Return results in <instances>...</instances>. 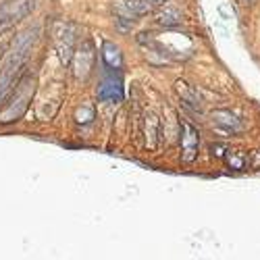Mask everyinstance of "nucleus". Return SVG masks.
Instances as JSON below:
<instances>
[{
	"mask_svg": "<svg viewBox=\"0 0 260 260\" xmlns=\"http://www.w3.org/2000/svg\"><path fill=\"white\" fill-rule=\"evenodd\" d=\"M212 119H214V123L219 125L221 129H225V132H229V134H237V132H242V129H244V123L237 119L233 113H229V111H214Z\"/></svg>",
	"mask_w": 260,
	"mask_h": 260,
	"instance_id": "39448f33",
	"label": "nucleus"
},
{
	"mask_svg": "<svg viewBox=\"0 0 260 260\" xmlns=\"http://www.w3.org/2000/svg\"><path fill=\"white\" fill-rule=\"evenodd\" d=\"M115 9L119 15L134 19V17L150 13V3L148 0H115Z\"/></svg>",
	"mask_w": 260,
	"mask_h": 260,
	"instance_id": "20e7f679",
	"label": "nucleus"
},
{
	"mask_svg": "<svg viewBox=\"0 0 260 260\" xmlns=\"http://www.w3.org/2000/svg\"><path fill=\"white\" fill-rule=\"evenodd\" d=\"M198 144H200V134L191 123H183V136H181V158L183 162H191L198 154Z\"/></svg>",
	"mask_w": 260,
	"mask_h": 260,
	"instance_id": "f03ea898",
	"label": "nucleus"
},
{
	"mask_svg": "<svg viewBox=\"0 0 260 260\" xmlns=\"http://www.w3.org/2000/svg\"><path fill=\"white\" fill-rule=\"evenodd\" d=\"M92 62H94V52L90 48V44H85L79 52H77V64H75V77L83 79L85 75L90 73L92 69Z\"/></svg>",
	"mask_w": 260,
	"mask_h": 260,
	"instance_id": "0eeeda50",
	"label": "nucleus"
},
{
	"mask_svg": "<svg viewBox=\"0 0 260 260\" xmlns=\"http://www.w3.org/2000/svg\"><path fill=\"white\" fill-rule=\"evenodd\" d=\"M158 23L160 25H167V27H173V25H179L181 23V13L173 7H167L162 13H158Z\"/></svg>",
	"mask_w": 260,
	"mask_h": 260,
	"instance_id": "1a4fd4ad",
	"label": "nucleus"
},
{
	"mask_svg": "<svg viewBox=\"0 0 260 260\" xmlns=\"http://www.w3.org/2000/svg\"><path fill=\"white\" fill-rule=\"evenodd\" d=\"M148 3H162V0H148Z\"/></svg>",
	"mask_w": 260,
	"mask_h": 260,
	"instance_id": "ddd939ff",
	"label": "nucleus"
},
{
	"mask_svg": "<svg viewBox=\"0 0 260 260\" xmlns=\"http://www.w3.org/2000/svg\"><path fill=\"white\" fill-rule=\"evenodd\" d=\"M242 3H246V5H250V3H254V0H242Z\"/></svg>",
	"mask_w": 260,
	"mask_h": 260,
	"instance_id": "f8f14e48",
	"label": "nucleus"
},
{
	"mask_svg": "<svg viewBox=\"0 0 260 260\" xmlns=\"http://www.w3.org/2000/svg\"><path fill=\"white\" fill-rule=\"evenodd\" d=\"M102 60L108 69L113 71H119L123 67V56H121V50L113 44V42H104L102 44Z\"/></svg>",
	"mask_w": 260,
	"mask_h": 260,
	"instance_id": "423d86ee",
	"label": "nucleus"
},
{
	"mask_svg": "<svg viewBox=\"0 0 260 260\" xmlns=\"http://www.w3.org/2000/svg\"><path fill=\"white\" fill-rule=\"evenodd\" d=\"M177 92H179V96H181V100L187 104V106H191V108H196V111H200V106H202V102H200V96H198V92L191 88V85H187L185 81H177Z\"/></svg>",
	"mask_w": 260,
	"mask_h": 260,
	"instance_id": "6e6552de",
	"label": "nucleus"
},
{
	"mask_svg": "<svg viewBox=\"0 0 260 260\" xmlns=\"http://www.w3.org/2000/svg\"><path fill=\"white\" fill-rule=\"evenodd\" d=\"M227 162L233 167V169H244V165H246V158L244 156H227Z\"/></svg>",
	"mask_w": 260,
	"mask_h": 260,
	"instance_id": "9b49d317",
	"label": "nucleus"
},
{
	"mask_svg": "<svg viewBox=\"0 0 260 260\" xmlns=\"http://www.w3.org/2000/svg\"><path fill=\"white\" fill-rule=\"evenodd\" d=\"M146 121L150 123V127L146 125V134H148V138H150V146H154V138H156V125H158V119L154 117V115H148L146 117Z\"/></svg>",
	"mask_w": 260,
	"mask_h": 260,
	"instance_id": "9d476101",
	"label": "nucleus"
},
{
	"mask_svg": "<svg viewBox=\"0 0 260 260\" xmlns=\"http://www.w3.org/2000/svg\"><path fill=\"white\" fill-rule=\"evenodd\" d=\"M36 34H38V27L27 29L25 34H21L17 38V42L13 44V48H11V52H9L7 60H5L3 73H0V102L5 100V96L11 92V88L15 85V77L21 71V67H23V62L27 60L31 44L36 42Z\"/></svg>",
	"mask_w": 260,
	"mask_h": 260,
	"instance_id": "f257e3e1",
	"label": "nucleus"
},
{
	"mask_svg": "<svg viewBox=\"0 0 260 260\" xmlns=\"http://www.w3.org/2000/svg\"><path fill=\"white\" fill-rule=\"evenodd\" d=\"M98 100L100 102H121L123 100V85L121 79L104 77L102 83L98 85Z\"/></svg>",
	"mask_w": 260,
	"mask_h": 260,
	"instance_id": "7ed1b4c3",
	"label": "nucleus"
}]
</instances>
